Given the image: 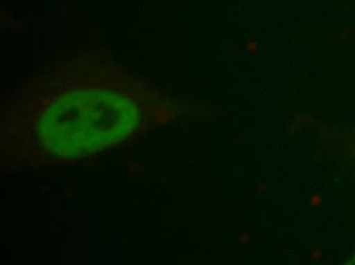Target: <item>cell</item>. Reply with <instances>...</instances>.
Listing matches in <instances>:
<instances>
[{"mask_svg":"<svg viewBox=\"0 0 355 265\" xmlns=\"http://www.w3.org/2000/svg\"><path fill=\"white\" fill-rule=\"evenodd\" d=\"M168 100L101 48L75 49L23 80L6 99V131H85L91 156L145 131ZM125 137L127 136L124 135ZM130 140L129 137H127Z\"/></svg>","mask_w":355,"mask_h":265,"instance_id":"1","label":"cell"},{"mask_svg":"<svg viewBox=\"0 0 355 265\" xmlns=\"http://www.w3.org/2000/svg\"><path fill=\"white\" fill-rule=\"evenodd\" d=\"M346 148H347L348 158L354 163L352 165L355 167V127L350 131L349 136H348Z\"/></svg>","mask_w":355,"mask_h":265,"instance_id":"2","label":"cell"}]
</instances>
